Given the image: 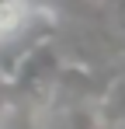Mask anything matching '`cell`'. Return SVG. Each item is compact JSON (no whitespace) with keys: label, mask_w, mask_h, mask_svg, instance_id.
Listing matches in <instances>:
<instances>
[{"label":"cell","mask_w":125,"mask_h":129,"mask_svg":"<svg viewBox=\"0 0 125 129\" xmlns=\"http://www.w3.org/2000/svg\"><path fill=\"white\" fill-rule=\"evenodd\" d=\"M28 14H31L28 0H0V39L18 31L21 24L28 21Z\"/></svg>","instance_id":"cell-1"}]
</instances>
